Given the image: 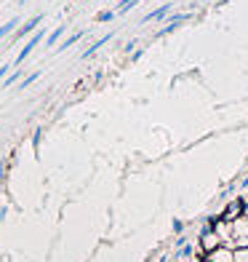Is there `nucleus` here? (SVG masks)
Wrapping results in <instances>:
<instances>
[{"label":"nucleus","instance_id":"3","mask_svg":"<svg viewBox=\"0 0 248 262\" xmlns=\"http://www.w3.org/2000/svg\"><path fill=\"white\" fill-rule=\"evenodd\" d=\"M168 11H171V6H163V8H155V11H150V14L141 19V21H155V19H165L168 16Z\"/></svg>","mask_w":248,"mask_h":262},{"label":"nucleus","instance_id":"6","mask_svg":"<svg viewBox=\"0 0 248 262\" xmlns=\"http://www.w3.org/2000/svg\"><path fill=\"white\" fill-rule=\"evenodd\" d=\"M110 38H112V35H104V38H102L99 43H93V46H91V49H88L86 54H83V59H88V56H93V54H96V51H99V49H102V46H104V43H107V40H110Z\"/></svg>","mask_w":248,"mask_h":262},{"label":"nucleus","instance_id":"16","mask_svg":"<svg viewBox=\"0 0 248 262\" xmlns=\"http://www.w3.org/2000/svg\"><path fill=\"white\" fill-rule=\"evenodd\" d=\"M8 70H11V64H3V67H0V78H6V75H8Z\"/></svg>","mask_w":248,"mask_h":262},{"label":"nucleus","instance_id":"14","mask_svg":"<svg viewBox=\"0 0 248 262\" xmlns=\"http://www.w3.org/2000/svg\"><path fill=\"white\" fill-rule=\"evenodd\" d=\"M16 80H19V73H14V75H11V78H6V86H14Z\"/></svg>","mask_w":248,"mask_h":262},{"label":"nucleus","instance_id":"7","mask_svg":"<svg viewBox=\"0 0 248 262\" xmlns=\"http://www.w3.org/2000/svg\"><path fill=\"white\" fill-rule=\"evenodd\" d=\"M184 19H187V16H173V19L168 21V25H165V30H163L160 35H168V32H173V30H176V27H179V25H182V21H184Z\"/></svg>","mask_w":248,"mask_h":262},{"label":"nucleus","instance_id":"1","mask_svg":"<svg viewBox=\"0 0 248 262\" xmlns=\"http://www.w3.org/2000/svg\"><path fill=\"white\" fill-rule=\"evenodd\" d=\"M43 38H45V30H38V32H35V38H30V40H27V46H24V49L19 51V56L14 59V64H21V62H24V59L35 51V46H38Z\"/></svg>","mask_w":248,"mask_h":262},{"label":"nucleus","instance_id":"12","mask_svg":"<svg viewBox=\"0 0 248 262\" xmlns=\"http://www.w3.org/2000/svg\"><path fill=\"white\" fill-rule=\"evenodd\" d=\"M38 78H40V73H32V75H27L24 80H21V83H19V89H27V86H30V83H35V80H38Z\"/></svg>","mask_w":248,"mask_h":262},{"label":"nucleus","instance_id":"4","mask_svg":"<svg viewBox=\"0 0 248 262\" xmlns=\"http://www.w3.org/2000/svg\"><path fill=\"white\" fill-rule=\"evenodd\" d=\"M208 262H232V254H230V252H224V249H214Z\"/></svg>","mask_w":248,"mask_h":262},{"label":"nucleus","instance_id":"15","mask_svg":"<svg viewBox=\"0 0 248 262\" xmlns=\"http://www.w3.org/2000/svg\"><path fill=\"white\" fill-rule=\"evenodd\" d=\"M238 262H248V249H243V252H238Z\"/></svg>","mask_w":248,"mask_h":262},{"label":"nucleus","instance_id":"11","mask_svg":"<svg viewBox=\"0 0 248 262\" xmlns=\"http://www.w3.org/2000/svg\"><path fill=\"white\" fill-rule=\"evenodd\" d=\"M62 35H64V27H56V30H54V32L48 35V46H54V43H56L59 38H62Z\"/></svg>","mask_w":248,"mask_h":262},{"label":"nucleus","instance_id":"13","mask_svg":"<svg viewBox=\"0 0 248 262\" xmlns=\"http://www.w3.org/2000/svg\"><path fill=\"white\" fill-rule=\"evenodd\" d=\"M115 16V11H104V14H99V21H110Z\"/></svg>","mask_w":248,"mask_h":262},{"label":"nucleus","instance_id":"2","mask_svg":"<svg viewBox=\"0 0 248 262\" xmlns=\"http://www.w3.org/2000/svg\"><path fill=\"white\" fill-rule=\"evenodd\" d=\"M40 21H43V14H38V16H32V19L27 21V25H24V27H21L19 32H16V38H24V35H30V32L35 30V27H38V25H40Z\"/></svg>","mask_w":248,"mask_h":262},{"label":"nucleus","instance_id":"9","mask_svg":"<svg viewBox=\"0 0 248 262\" xmlns=\"http://www.w3.org/2000/svg\"><path fill=\"white\" fill-rule=\"evenodd\" d=\"M240 209H243V204H232L230 211H224V220H238L240 217Z\"/></svg>","mask_w":248,"mask_h":262},{"label":"nucleus","instance_id":"8","mask_svg":"<svg viewBox=\"0 0 248 262\" xmlns=\"http://www.w3.org/2000/svg\"><path fill=\"white\" fill-rule=\"evenodd\" d=\"M80 38H83V32H75V35H69V38H67V40H64L62 46H59V51H67L69 46H75V43H78Z\"/></svg>","mask_w":248,"mask_h":262},{"label":"nucleus","instance_id":"5","mask_svg":"<svg viewBox=\"0 0 248 262\" xmlns=\"http://www.w3.org/2000/svg\"><path fill=\"white\" fill-rule=\"evenodd\" d=\"M16 27H19V19H11V21H6V25L0 27V40H3L6 35H11V32H14Z\"/></svg>","mask_w":248,"mask_h":262},{"label":"nucleus","instance_id":"17","mask_svg":"<svg viewBox=\"0 0 248 262\" xmlns=\"http://www.w3.org/2000/svg\"><path fill=\"white\" fill-rule=\"evenodd\" d=\"M19 3H27V0H19Z\"/></svg>","mask_w":248,"mask_h":262},{"label":"nucleus","instance_id":"10","mask_svg":"<svg viewBox=\"0 0 248 262\" xmlns=\"http://www.w3.org/2000/svg\"><path fill=\"white\" fill-rule=\"evenodd\" d=\"M139 0H120V6H117V14H126V11H131Z\"/></svg>","mask_w":248,"mask_h":262}]
</instances>
